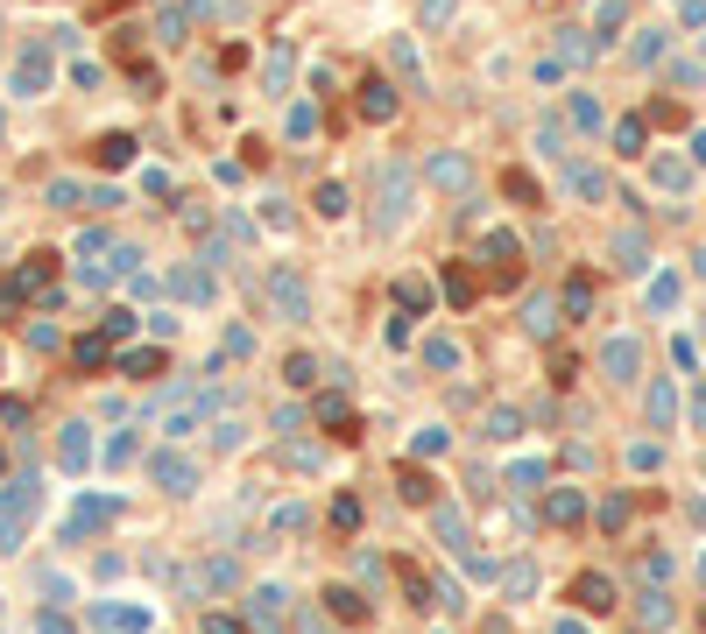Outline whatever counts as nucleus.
<instances>
[{
    "instance_id": "32",
    "label": "nucleus",
    "mask_w": 706,
    "mask_h": 634,
    "mask_svg": "<svg viewBox=\"0 0 706 634\" xmlns=\"http://www.w3.org/2000/svg\"><path fill=\"white\" fill-rule=\"evenodd\" d=\"M614 269H621V275L643 269V233H621V240H614Z\"/></svg>"
},
{
    "instance_id": "36",
    "label": "nucleus",
    "mask_w": 706,
    "mask_h": 634,
    "mask_svg": "<svg viewBox=\"0 0 706 634\" xmlns=\"http://www.w3.org/2000/svg\"><path fill=\"white\" fill-rule=\"evenodd\" d=\"M572 190H580V197H607V177L594 163H572Z\"/></svg>"
},
{
    "instance_id": "29",
    "label": "nucleus",
    "mask_w": 706,
    "mask_h": 634,
    "mask_svg": "<svg viewBox=\"0 0 706 634\" xmlns=\"http://www.w3.org/2000/svg\"><path fill=\"white\" fill-rule=\"evenodd\" d=\"M262 85H269V99H283V85H290V50H269V64H262Z\"/></svg>"
},
{
    "instance_id": "12",
    "label": "nucleus",
    "mask_w": 706,
    "mask_h": 634,
    "mask_svg": "<svg viewBox=\"0 0 706 634\" xmlns=\"http://www.w3.org/2000/svg\"><path fill=\"white\" fill-rule=\"evenodd\" d=\"M170 289H177L184 303H212V296H219V282H212V269H205V261H184V269L170 275Z\"/></svg>"
},
{
    "instance_id": "11",
    "label": "nucleus",
    "mask_w": 706,
    "mask_h": 634,
    "mask_svg": "<svg viewBox=\"0 0 706 634\" xmlns=\"http://www.w3.org/2000/svg\"><path fill=\"white\" fill-rule=\"evenodd\" d=\"M57 465H64V472H85V465H93V423H64V437H57Z\"/></svg>"
},
{
    "instance_id": "7",
    "label": "nucleus",
    "mask_w": 706,
    "mask_h": 634,
    "mask_svg": "<svg viewBox=\"0 0 706 634\" xmlns=\"http://www.w3.org/2000/svg\"><path fill=\"white\" fill-rule=\"evenodd\" d=\"M149 479H156L163 494H199V465H191L184 452H156L149 458Z\"/></svg>"
},
{
    "instance_id": "30",
    "label": "nucleus",
    "mask_w": 706,
    "mask_h": 634,
    "mask_svg": "<svg viewBox=\"0 0 706 634\" xmlns=\"http://www.w3.org/2000/svg\"><path fill=\"white\" fill-rule=\"evenodd\" d=\"M262 226H276V233H290V226H297V212H290V197H276V190H269V197H262Z\"/></svg>"
},
{
    "instance_id": "18",
    "label": "nucleus",
    "mask_w": 706,
    "mask_h": 634,
    "mask_svg": "<svg viewBox=\"0 0 706 634\" xmlns=\"http://www.w3.org/2000/svg\"><path fill=\"white\" fill-rule=\"evenodd\" d=\"M572 599H580L587 614H607V606H614V585H607L601 571H587V578H572Z\"/></svg>"
},
{
    "instance_id": "62",
    "label": "nucleus",
    "mask_w": 706,
    "mask_h": 634,
    "mask_svg": "<svg viewBox=\"0 0 706 634\" xmlns=\"http://www.w3.org/2000/svg\"><path fill=\"white\" fill-rule=\"evenodd\" d=\"M0 212H7V190H0Z\"/></svg>"
},
{
    "instance_id": "26",
    "label": "nucleus",
    "mask_w": 706,
    "mask_h": 634,
    "mask_svg": "<svg viewBox=\"0 0 706 634\" xmlns=\"http://www.w3.org/2000/svg\"><path fill=\"white\" fill-rule=\"evenodd\" d=\"M120 373H134V381H156V373H163V353L134 346V353H120Z\"/></svg>"
},
{
    "instance_id": "47",
    "label": "nucleus",
    "mask_w": 706,
    "mask_h": 634,
    "mask_svg": "<svg viewBox=\"0 0 706 634\" xmlns=\"http://www.w3.org/2000/svg\"><path fill=\"white\" fill-rule=\"evenodd\" d=\"M537 148H544V156H565V127L544 120V127H537Z\"/></svg>"
},
{
    "instance_id": "58",
    "label": "nucleus",
    "mask_w": 706,
    "mask_h": 634,
    "mask_svg": "<svg viewBox=\"0 0 706 634\" xmlns=\"http://www.w3.org/2000/svg\"><path fill=\"white\" fill-rule=\"evenodd\" d=\"M36 634H71V621L64 614H36Z\"/></svg>"
},
{
    "instance_id": "54",
    "label": "nucleus",
    "mask_w": 706,
    "mask_h": 634,
    "mask_svg": "<svg viewBox=\"0 0 706 634\" xmlns=\"http://www.w3.org/2000/svg\"><path fill=\"white\" fill-rule=\"evenodd\" d=\"M614 141H621V156H643V127H636V120H621V134H614Z\"/></svg>"
},
{
    "instance_id": "19",
    "label": "nucleus",
    "mask_w": 706,
    "mask_h": 634,
    "mask_svg": "<svg viewBox=\"0 0 706 634\" xmlns=\"http://www.w3.org/2000/svg\"><path fill=\"white\" fill-rule=\"evenodd\" d=\"M43 205H50V212H85V205H93V190H85V183H71V177H57L50 190H43Z\"/></svg>"
},
{
    "instance_id": "60",
    "label": "nucleus",
    "mask_w": 706,
    "mask_h": 634,
    "mask_svg": "<svg viewBox=\"0 0 706 634\" xmlns=\"http://www.w3.org/2000/svg\"><path fill=\"white\" fill-rule=\"evenodd\" d=\"M205 634H240V621H205Z\"/></svg>"
},
{
    "instance_id": "50",
    "label": "nucleus",
    "mask_w": 706,
    "mask_h": 634,
    "mask_svg": "<svg viewBox=\"0 0 706 634\" xmlns=\"http://www.w3.org/2000/svg\"><path fill=\"white\" fill-rule=\"evenodd\" d=\"M100 78H106V71H100V64H93V57H78V64H71V85H85V92H100Z\"/></svg>"
},
{
    "instance_id": "64",
    "label": "nucleus",
    "mask_w": 706,
    "mask_h": 634,
    "mask_svg": "<svg viewBox=\"0 0 706 634\" xmlns=\"http://www.w3.org/2000/svg\"><path fill=\"white\" fill-rule=\"evenodd\" d=\"M0 472H7V458H0Z\"/></svg>"
},
{
    "instance_id": "53",
    "label": "nucleus",
    "mask_w": 706,
    "mask_h": 634,
    "mask_svg": "<svg viewBox=\"0 0 706 634\" xmlns=\"http://www.w3.org/2000/svg\"><path fill=\"white\" fill-rule=\"evenodd\" d=\"M142 190H149V197H177V183H170V170H149V177H142Z\"/></svg>"
},
{
    "instance_id": "55",
    "label": "nucleus",
    "mask_w": 706,
    "mask_h": 634,
    "mask_svg": "<svg viewBox=\"0 0 706 634\" xmlns=\"http://www.w3.org/2000/svg\"><path fill=\"white\" fill-rule=\"evenodd\" d=\"M643 621H650V628H657V621H671V599H664V592H650V599H643Z\"/></svg>"
},
{
    "instance_id": "45",
    "label": "nucleus",
    "mask_w": 706,
    "mask_h": 634,
    "mask_svg": "<svg viewBox=\"0 0 706 634\" xmlns=\"http://www.w3.org/2000/svg\"><path fill=\"white\" fill-rule=\"evenodd\" d=\"M431 494H438V486H431L417 465H403V501H431Z\"/></svg>"
},
{
    "instance_id": "48",
    "label": "nucleus",
    "mask_w": 706,
    "mask_h": 634,
    "mask_svg": "<svg viewBox=\"0 0 706 634\" xmlns=\"http://www.w3.org/2000/svg\"><path fill=\"white\" fill-rule=\"evenodd\" d=\"M565 310H572V317H587V310H594V289H587V275L565 289Z\"/></svg>"
},
{
    "instance_id": "4",
    "label": "nucleus",
    "mask_w": 706,
    "mask_h": 634,
    "mask_svg": "<svg viewBox=\"0 0 706 634\" xmlns=\"http://www.w3.org/2000/svg\"><path fill=\"white\" fill-rule=\"evenodd\" d=\"M36 472H14L7 486H0V550H21V536H28V508H36Z\"/></svg>"
},
{
    "instance_id": "10",
    "label": "nucleus",
    "mask_w": 706,
    "mask_h": 634,
    "mask_svg": "<svg viewBox=\"0 0 706 634\" xmlns=\"http://www.w3.org/2000/svg\"><path fill=\"white\" fill-rule=\"evenodd\" d=\"M382 57L396 64V78H403L410 92H431V78H424V57L410 50V36H389V43H382Z\"/></svg>"
},
{
    "instance_id": "1",
    "label": "nucleus",
    "mask_w": 706,
    "mask_h": 634,
    "mask_svg": "<svg viewBox=\"0 0 706 634\" xmlns=\"http://www.w3.org/2000/svg\"><path fill=\"white\" fill-rule=\"evenodd\" d=\"M212 409H219L212 381H170V388H156V402H149V416H156L163 437H191V430H205Z\"/></svg>"
},
{
    "instance_id": "3",
    "label": "nucleus",
    "mask_w": 706,
    "mask_h": 634,
    "mask_svg": "<svg viewBox=\"0 0 706 634\" xmlns=\"http://www.w3.org/2000/svg\"><path fill=\"white\" fill-rule=\"evenodd\" d=\"M417 205V170L410 163H382L375 170V233H396Z\"/></svg>"
},
{
    "instance_id": "33",
    "label": "nucleus",
    "mask_w": 706,
    "mask_h": 634,
    "mask_svg": "<svg viewBox=\"0 0 706 634\" xmlns=\"http://www.w3.org/2000/svg\"><path fill=\"white\" fill-rule=\"evenodd\" d=\"M106 515H113V501H85V508L71 515V536H93V529H100Z\"/></svg>"
},
{
    "instance_id": "49",
    "label": "nucleus",
    "mask_w": 706,
    "mask_h": 634,
    "mask_svg": "<svg viewBox=\"0 0 706 634\" xmlns=\"http://www.w3.org/2000/svg\"><path fill=\"white\" fill-rule=\"evenodd\" d=\"M537 479H544V465H515L508 472V494H537Z\"/></svg>"
},
{
    "instance_id": "27",
    "label": "nucleus",
    "mask_w": 706,
    "mask_h": 634,
    "mask_svg": "<svg viewBox=\"0 0 706 634\" xmlns=\"http://www.w3.org/2000/svg\"><path fill=\"white\" fill-rule=\"evenodd\" d=\"M671 416H678V395H671V381H657V388H650V423L671 430Z\"/></svg>"
},
{
    "instance_id": "35",
    "label": "nucleus",
    "mask_w": 706,
    "mask_h": 634,
    "mask_svg": "<svg viewBox=\"0 0 706 634\" xmlns=\"http://www.w3.org/2000/svg\"><path fill=\"white\" fill-rule=\"evenodd\" d=\"M459 360H467V353H459L452 339H431V346H424V366H438V373H452Z\"/></svg>"
},
{
    "instance_id": "17",
    "label": "nucleus",
    "mask_w": 706,
    "mask_h": 634,
    "mask_svg": "<svg viewBox=\"0 0 706 634\" xmlns=\"http://www.w3.org/2000/svg\"><path fill=\"white\" fill-rule=\"evenodd\" d=\"M438 282H445L452 310H467V303H474V269H467V261H438Z\"/></svg>"
},
{
    "instance_id": "14",
    "label": "nucleus",
    "mask_w": 706,
    "mask_h": 634,
    "mask_svg": "<svg viewBox=\"0 0 706 634\" xmlns=\"http://www.w3.org/2000/svg\"><path fill=\"white\" fill-rule=\"evenodd\" d=\"M601 366H607V381H636V366H643V346L636 339H607V353H601Z\"/></svg>"
},
{
    "instance_id": "59",
    "label": "nucleus",
    "mask_w": 706,
    "mask_h": 634,
    "mask_svg": "<svg viewBox=\"0 0 706 634\" xmlns=\"http://www.w3.org/2000/svg\"><path fill=\"white\" fill-rule=\"evenodd\" d=\"M297 628H304V634H325V614H318V606H304V614H297Z\"/></svg>"
},
{
    "instance_id": "43",
    "label": "nucleus",
    "mask_w": 706,
    "mask_h": 634,
    "mask_svg": "<svg viewBox=\"0 0 706 634\" xmlns=\"http://www.w3.org/2000/svg\"><path fill=\"white\" fill-rule=\"evenodd\" d=\"M134 332V310H106L100 317V339H127Z\"/></svg>"
},
{
    "instance_id": "41",
    "label": "nucleus",
    "mask_w": 706,
    "mask_h": 634,
    "mask_svg": "<svg viewBox=\"0 0 706 634\" xmlns=\"http://www.w3.org/2000/svg\"><path fill=\"white\" fill-rule=\"evenodd\" d=\"M396 578H403V592L417 599V606H431V585H424V571H417V564H396Z\"/></svg>"
},
{
    "instance_id": "22",
    "label": "nucleus",
    "mask_w": 706,
    "mask_h": 634,
    "mask_svg": "<svg viewBox=\"0 0 706 634\" xmlns=\"http://www.w3.org/2000/svg\"><path fill=\"white\" fill-rule=\"evenodd\" d=\"M93 156H100L106 170H127V163H134V134H100V141H93Z\"/></svg>"
},
{
    "instance_id": "6",
    "label": "nucleus",
    "mask_w": 706,
    "mask_h": 634,
    "mask_svg": "<svg viewBox=\"0 0 706 634\" xmlns=\"http://www.w3.org/2000/svg\"><path fill=\"white\" fill-rule=\"evenodd\" d=\"M283 621H290V592H283V585H255V592H248V628L276 634Z\"/></svg>"
},
{
    "instance_id": "38",
    "label": "nucleus",
    "mask_w": 706,
    "mask_h": 634,
    "mask_svg": "<svg viewBox=\"0 0 706 634\" xmlns=\"http://www.w3.org/2000/svg\"><path fill=\"white\" fill-rule=\"evenodd\" d=\"M332 529H339V536H353V529H361V501H353V494H339V501H332Z\"/></svg>"
},
{
    "instance_id": "57",
    "label": "nucleus",
    "mask_w": 706,
    "mask_h": 634,
    "mask_svg": "<svg viewBox=\"0 0 706 634\" xmlns=\"http://www.w3.org/2000/svg\"><path fill=\"white\" fill-rule=\"evenodd\" d=\"M304 522H311V515H304V508H283V515H276V522H269V529H283V536H297Z\"/></svg>"
},
{
    "instance_id": "5",
    "label": "nucleus",
    "mask_w": 706,
    "mask_h": 634,
    "mask_svg": "<svg viewBox=\"0 0 706 634\" xmlns=\"http://www.w3.org/2000/svg\"><path fill=\"white\" fill-rule=\"evenodd\" d=\"M50 78H57V64H50V36H28V43H21V57H14L7 92H14V99H43Z\"/></svg>"
},
{
    "instance_id": "8",
    "label": "nucleus",
    "mask_w": 706,
    "mask_h": 634,
    "mask_svg": "<svg viewBox=\"0 0 706 634\" xmlns=\"http://www.w3.org/2000/svg\"><path fill=\"white\" fill-rule=\"evenodd\" d=\"M7 282H14V296H50V282H57V254H50V247L21 254V269L7 275Z\"/></svg>"
},
{
    "instance_id": "15",
    "label": "nucleus",
    "mask_w": 706,
    "mask_h": 634,
    "mask_svg": "<svg viewBox=\"0 0 706 634\" xmlns=\"http://www.w3.org/2000/svg\"><path fill=\"white\" fill-rule=\"evenodd\" d=\"M515 254H523L515 233H488V240H481V261L495 269V282H515Z\"/></svg>"
},
{
    "instance_id": "13",
    "label": "nucleus",
    "mask_w": 706,
    "mask_h": 634,
    "mask_svg": "<svg viewBox=\"0 0 706 634\" xmlns=\"http://www.w3.org/2000/svg\"><path fill=\"white\" fill-rule=\"evenodd\" d=\"M361 120H396V85L375 71V78H361Z\"/></svg>"
},
{
    "instance_id": "39",
    "label": "nucleus",
    "mask_w": 706,
    "mask_h": 634,
    "mask_svg": "<svg viewBox=\"0 0 706 634\" xmlns=\"http://www.w3.org/2000/svg\"><path fill=\"white\" fill-rule=\"evenodd\" d=\"M28 346H36V353H57V346H64V332H57L50 317H36V325H28Z\"/></svg>"
},
{
    "instance_id": "31",
    "label": "nucleus",
    "mask_w": 706,
    "mask_h": 634,
    "mask_svg": "<svg viewBox=\"0 0 706 634\" xmlns=\"http://www.w3.org/2000/svg\"><path fill=\"white\" fill-rule=\"evenodd\" d=\"M325 599H332V614H339V621H353V628L368 621V599H361V592H346V585H339V592H325Z\"/></svg>"
},
{
    "instance_id": "34",
    "label": "nucleus",
    "mask_w": 706,
    "mask_h": 634,
    "mask_svg": "<svg viewBox=\"0 0 706 634\" xmlns=\"http://www.w3.org/2000/svg\"><path fill=\"white\" fill-rule=\"evenodd\" d=\"M396 303H403V310H431V282H424V275L396 282Z\"/></svg>"
},
{
    "instance_id": "9",
    "label": "nucleus",
    "mask_w": 706,
    "mask_h": 634,
    "mask_svg": "<svg viewBox=\"0 0 706 634\" xmlns=\"http://www.w3.org/2000/svg\"><path fill=\"white\" fill-rule=\"evenodd\" d=\"M424 183H438V190H467V183H474V163H467L459 148H431V156H424Z\"/></svg>"
},
{
    "instance_id": "37",
    "label": "nucleus",
    "mask_w": 706,
    "mask_h": 634,
    "mask_svg": "<svg viewBox=\"0 0 706 634\" xmlns=\"http://www.w3.org/2000/svg\"><path fill=\"white\" fill-rule=\"evenodd\" d=\"M551 522H558V529H572V522H580V494H572V486H558V494H551Z\"/></svg>"
},
{
    "instance_id": "42",
    "label": "nucleus",
    "mask_w": 706,
    "mask_h": 634,
    "mask_svg": "<svg viewBox=\"0 0 706 634\" xmlns=\"http://www.w3.org/2000/svg\"><path fill=\"white\" fill-rule=\"evenodd\" d=\"M502 585H508V592H515V599H523V592L537 585V564H508V571H502Z\"/></svg>"
},
{
    "instance_id": "25",
    "label": "nucleus",
    "mask_w": 706,
    "mask_h": 634,
    "mask_svg": "<svg viewBox=\"0 0 706 634\" xmlns=\"http://www.w3.org/2000/svg\"><path fill=\"white\" fill-rule=\"evenodd\" d=\"M100 628L106 634H142V628H149V614H142V606H106Z\"/></svg>"
},
{
    "instance_id": "61",
    "label": "nucleus",
    "mask_w": 706,
    "mask_h": 634,
    "mask_svg": "<svg viewBox=\"0 0 706 634\" xmlns=\"http://www.w3.org/2000/svg\"><path fill=\"white\" fill-rule=\"evenodd\" d=\"M558 634H587V628H580V621H558Z\"/></svg>"
},
{
    "instance_id": "2",
    "label": "nucleus",
    "mask_w": 706,
    "mask_h": 634,
    "mask_svg": "<svg viewBox=\"0 0 706 634\" xmlns=\"http://www.w3.org/2000/svg\"><path fill=\"white\" fill-rule=\"evenodd\" d=\"M262 303H269V317H283V325H311V282H304L297 261H276V269L262 275Z\"/></svg>"
},
{
    "instance_id": "40",
    "label": "nucleus",
    "mask_w": 706,
    "mask_h": 634,
    "mask_svg": "<svg viewBox=\"0 0 706 634\" xmlns=\"http://www.w3.org/2000/svg\"><path fill=\"white\" fill-rule=\"evenodd\" d=\"M127 85L142 92V99H156V92H163V78H156V64H127Z\"/></svg>"
},
{
    "instance_id": "44",
    "label": "nucleus",
    "mask_w": 706,
    "mask_h": 634,
    "mask_svg": "<svg viewBox=\"0 0 706 634\" xmlns=\"http://www.w3.org/2000/svg\"><path fill=\"white\" fill-rule=\"evenodd\" d=\"M311 134H318V106H297L290 113V141H311Z\"/></svg>"
},
{
    "instance_id": "56",
    "label": "nucleus",
    "mask_w": 706,
    "mask_h": 634,
    "mask_svg": "<svg viewBox=\"0 0 706 634\" xmlns=\"http://www.w3.org/2000/svg\"><path fill=\"white\" fill-rule=\"evenodd\" d=\"M283 381H297V388H304V381H318V360H311V353H297V360H290V373H283Z\"/></svg>"
},
{
    "instance_id": "63",
    "label": "nucleus",
    "mask_w": 706,
    "mask_h": 634,
    "mask_svg": "<svg viewBox=\"0 0 706 634\" xmlns=\"http://www.w3.org/2000/svg\"><path fill=\"white\" fill-rule=\"evenodd\" d=\"M0 134H7V113H0Z\"/></svg>"
},
{
    "instance_id": "24",
    "label": "nucleus",
    "mask_w": 706,
    "mask_h": 634,
    "mask_svg": "<svg viewBox=\"0 0 706 634\" xmlns=\"http://www.w3.org/2000/svg\"><path fill=\"white\" fill-rule=\"evenodd\" d=\"M71 366H78V373H106V366H113L106 339H78V346H71Z\"/></svg>"
},
{
    "instance_id": "28",
    "label": "nucleus",
    "mask_w": 706,
    "mask_h": 634,
    "mask_svg": "<svg viewBox=\"0 0 706 634\" xmlns=\"http://www.w3.org/2000/svg\"><path fill=\"white\" fill-rule=\"evenodd\" d=\"M318 423H332V437H353V409H346L339 395H325V402H318Z\"/></svg>"
},
{
    "instance_id": "52",
    "label": "nucleus",
    "mask_w": 706,
    "mask_h": 634,
    "mask_svg": "<svg viewBox=\"0 0 706 634\" xmlns=\"http://www.w3.org/2000/svg\"><path fill=\"white\" fill-rule=\"evenodd\" d=\"M445 445H452L445 430H417V458H438V452H445Z\"/></svg>"
},
{
    "instance_id": "16",
    "label": "nucleus",
    "mask_w": 706,
    "mask_h": 634,
    "mask_svg": "<svg viewBox=\"0 0 706 634\" xmlns=\"http://www.w3.org/2000/svg\"><path fill=\"white\" fill-rule=\"evenodd\" d=\"M149 36H156L163 50H177V43H191V14H184V7H163V14L149 21Z\"/></svg>"
},
{
    "instance_id": "51",
    "label": "nucleus",
    "mask_w": 706,
    "mask_h": 634,
    "mask_svg": "<svg viewBox=\"0 0 706 634\" xmlns=\"http://www.w3.org/2000/svg\"><path fill=\"white\" fill-rule=\"evenodd\" d=\"M417 14H424V28H445V21H452V0H424Z\"/></svg>"
},
{
    "instance_id": "21",
    "label": "nucleus",
    "mask_w": 706,
    "mask_h": 634,
    "mask_svg": "<svg viewBox=\"0 0 706 634\" xmlns=\"http://www.w3.org/2000/svg\"><path fill=\"white\" fill-rule=\"evenodd\" d=\"M311 212H318V219H325V226H332V219H346V183H318V190H311Z\"/></svg>"
},
{
    "instance_id": "46",
    "label": "nucleus",
    "mask_w": 706,
    "mask_h": 634,
    "mask_svg": "<svg viewBox=\"0 0 706 634\" xmlns=\"http://www.w3.org/2000/svg\"><path fill=\"white\" fill-rule=\"evenodd\" d=\"M508 197H515V205H537V177H523V170H508Z\"/></svg>"
},
{
    "instance_id": "20",
    "label": "nucleus",
    "mask_w": 706,
    "mask_h": 634,
    "mask_svg": "<svg viewBox=\"0 0 706 634\" xmlns=\"http://www.w3.org/2000/svg\"><path fill=\"white\" fill-rule=\"evenodd\" d=\"M523 332H530V339H551V332H558V303H551V296H530V310H523Z\"/></svg>"
},
{
    "instance_id": "23",
    "label": "nucleus",
    "mask_w": 706,
    "mask_h": 634,
    "mask_svg": "<svg viewBox=\"0 0 706 634\" xmlns=\"http://www.w3.org/2000/svg\"><path fill=\"white\" fill-rule=\"evenodd\" d=\"M481 437H488V445H508V437H523V416H515V409H488V416H481Z\"/></svg>"
}]
</instances>
